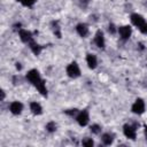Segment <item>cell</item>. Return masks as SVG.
Segmentation results:
<instances>
[{
	"label": "cell",
	"mask_w": 147,
	"mask_h": 147,
	"mask_svg": "<svg viewBox=\"0 0 147 147\" xmlns=\"http://www.w3.org/2000/svg\"><path fill=\"white\" fill-rule=\"evenodd\" d=\"M65 72H67V76L70 77V78H78L80 76V68L78 65L77 62H70L67 68H65Z\"/></svg>",
	"instance_id": "1"
},
{
	"label": "cell",
	"mask_w": 147,
	"mask_h": 147,
	"mask_svg": "<svg viewBox=\"0 0 147 147\" xmlns=\"http://www.w3.org/2000/svg\"><path fill=\"white\" fill-rule=\"evenodd\" d=\"M25 78H26V80H28L31 85H33V86H36V85L42 79L41 76H40V72H39L37 69H30V70L26 72Z\"/></svg>",
	"instance_id": "2"
},
{
	"label": "cell",
	"mask_w": 147,
	"mask_h": 147,
	"mask_svg": "<svg viewBox=\"0 0 147 147\" xmlns=\"http://www.w3.org/2000/svg\"><path fill=\"white\" fill-rule=\"evenodd\" d=\"M145 109H146V105H145V101L141 98L136 99L134 102L131 106V111L136 115H142L145 113Z\"/></svg>",
	"instance_id": "3"
},
{
	"label": "cell",
	"mask_w": 147,
	"mask_h": 147,
	"mask_svg": "<svg viewBox=\"0 0 147 147\" xmlns=\"http://www.w3.org/2000/svg\"><path fill=\"white\" fill-rule=\"evenodd\" d=\"M76 122L80 125V126H86L90 122V114L86 109H83V110H79L75 117Z\"/></svg>",
	"instance_id": "4"
},
{
	"label": "cell",
	"mask_w": 147,
	"mask_h": 147,
	"mask_svg": "<svg viewBox=\"0 0 147 147\" xmlns=\"http://www.w3.org/2000/svg\"><path fill=\"white\" fill-rule=\"evenodd\" d=\"M123 134L130 139V140H134L137 137V130L132 124H124L123 125Z\"/></svg>",
	"instance_id": "5"
},
{
	"label": "cell",
	"mask_w": 147,
	"mask_h": 147,
	"mask_svg": "<svg viewBox=\"0 0 147 147\" xmlns=\"http://www.w3.org/2000/svg\"><path fill=\"white\" fill-rule=\"evenodd\" d=\"M117 33L119 34V38L122 40H129L132 34V28L130 25H122L117 29Z\"/></svg>",
	"instance_id": "6"
},
{
	"label": "cell",
	"mask_w": 147,
	"mask_h": 147,
	"mask_svg": "<svg viewBox=\"0 0 147 147\" xmlns=\"http://www.w3.org/2000/svg\"><path fill=\"white\" fill-rule=\"evenodd\" d=\"M18 37H20V39H21L22 42L28 44V45L33 40V36H32L31 31L25 30V29H21V30H18Z\"/></svg>",
	"instance_id": "7"
},
{
	"label": "cell",
	"mask_w": 147,
	"mask_h": 147,
	"mask_svg": "<svg viewBox=\"0 0 147 147\" xmlns=\"http://www.w3.org/2000/svg\"><path fill=\"white\" fill-rule=\"evenodd\" d=\"M23 109H24V106L20 101H13L9 105V111L13 115H21L22 111H23Z\"/></svg>",
	"instance_id": "8"
},
{
	"label": "cell",
	"mask_w": 147,
	"mask_h": 147,
	"mask_svg": "<svg viewBox=\"0 0 147 147\" xmlns=\"http://www.w3.org/2000/svg\"><path fill=\"white\" fill-rule=\"evenodd\" d=\"M94 44L96 45V47L99 48H105L106 46V39H105V34L101 30H98L94 34Z\"/></svg>",
	"instance_id": "9"
},
{
	"label": "cell",
	"mask_w": 147,
	"mask_h": 147,
	"mask_svg": "<svg viewBox=\"0 0 147 147\" xmlns=\"http://www.w3.org/2000/svg\"><path fill=\"white\" fill-rule=\"evenodd\" d=\"M130 20H131V23L136 26V28H140L142 24H145L146 23V21H145V18H144V16H141L140 14H138V13H133V14H131V16H130Z\"/></svg>",
	"instance_id": "10"
},
{
	"label": "cell",
	"mask_w": 147,
	"mask_h": 147,
	"mask_svg": "<svg viewBox=\"0 0 147 147\" xmlns=\"http://www.w3.org/2000/svg\"><path fill=\"white\" fill-rule=\"evenodd\" d=\"M76 32L78 33L79 37L86 38V37L88 36V32H90L88 25H87L86 23H78V24L76 25Z\"/></svg>",
	"instance_id": "11"
},
{
	"label": "cell",
	"mask_w": 147,
	"mask_h": 147,
	"mask_svg": "<svg viewBox=\"0 0 147 147\" xmlns=\"http://www.w3.org/2000/svg\"><path fill=\"white\" fill-rule=\"evenodd\" d=\"M86 64L90 69H95L98 67V57L95 54L88 53L86 55Z\"/></svg>",
	"instance_id": "12"
},
{
	"label": "cell",
	"mask_w": 147,
	"mask_h": 147,
	"mask_svg": "<svg viewBox=\"0 0 147 147\" xmlns=\"http://www.w3.org/2000/svg\"><path fill=\"white\" fill-rule=\"evenodd\" d=\"M30 110L33 115H41L42 114V107L39 102L37 101H32L30 102Z\"/></svg>",
	"instance_id": "13"
},
{
	"label": "cell",
	"mask_w": 147,
	"mask_h": 147,
	"mask_svg": "<svg viewBox=\"0 0 147 147\" xmlns=\"http://www.w3.org/2000/svg\"><path fill=\"white\" fill-rule=\"evenodd\" d=\"M29 47H30V49H31V52L34 54V55H39L40 53H41V51H42V46L41 45H39L38 42H36L34 40H32L30 44H29Z\"/></svg>",
	"instance_id": "14"
},
{
	"label": "cell",
	"mask_w": 147,
	"mask_h": 147,
	"mask_svg": "<svg viewBox=\"0 0 147 147\" xmlns=\"http://www.w3.org/2000/svg\"><path fill=\"white\" fill-rule=\"evenodd\" d=\"M34 87L37 88V91H38L42 96H47V87H46V83H45L44 79H41Z\"/></svg>",
	"instance_id": "15"
},
{
	"label": "cell",
	"mask_w": 147,
	"mask_h": 147,
	"mask_svg": "<svg viewBox=\"0 0 147 147\" xmlns=\"http://www.w3.org/2000/svg\"><path fill=\"white\" fill-rule=\"evenodd\" d=\"M101 141H102V144L106 145V146L111 145V144L114 142V134H111V133H109V132L103 133V134L101 136Z\"/></svg>",
	"instance_id": "16"
},
{
	"label": "cell",
	"mask_w": 147,
	"mask_h": 147,
	"mask_svg": "<svg viewBox=\"0 0 147 147\" xmlns=\"http://www.w3.org/2000/svg\"><path fill=\"white\" fill-rule=\"evenodd\" d=\"M45 129H46V131H47V132H49V133L55 132V131H56V124H55V122H53V121L48 122V123L46 124Z\"/></svg>",
	"instance_id": "17"
},
{
	"label": "cell",
	"mask_w": 147,
	"mask_h": 147,
	"mask_svg": "<svg viewBox=\"0 0 147 147\" xmlns=\"http://www.w3.org/2000/svg\"><path fill=\"white\" fill-rule=\"evenodd\" d=\"M90 131L93 134H100L101 133V126L99 124H92L91 127H90Z\"/></svg>",
	"instance_id": "18"
},
{
	"label": "cell",
	"mask_w": 147,
	"mask_h": 147,
	"mask_svg": "<svg viewBox=\"0 0 147 147\" xmlns=\"http://www.w3.org/2000/svg\"><path fill=\"white\" fill-rule=\"evenodd\" d=\"M82 145L85 146V147H92V146L94 145V141H93L92 138L86 137V138H84V139L82 140Z\"/></svg>",
	"instance_id": "19"
},
{
	"label": "cell",
	"mask_w": 147,
	"mask_h": 147,
	"mask_svg": "<svg viewBox=\"0 0 147 147\" xmlns=\"http://www.w3.org/2000/svg\"><path fill=\"white\" fill-rule=\"evenodd\" d=\"M52 25H53V32H54V34L57 37V38H61V32H60V26L57 25V22H53L52 23Z\"/></svg>",
	"instance_id": "20"
},
{
	"label": "cell",
	"mask_w": 147,
	"mask_h": 147,
	"mask_svg": "<svg viewBox=\"0 0 147 147\" xmlns=\"http://www.w3.org/2000/svg\"><path fill=\"white\" fill-rule=\"evenodd\" d=\"M17 1H20L24 7H31L36 3L37 0H17Z\"/></svg>",
	"instance_id": "21"
},
{
	"label": "cell",
	"mask_w": 147,
	"mask_h": 147,
	"mask_svg": "<svg viewBox=\"0 0 147 147\" xmlns=\"http://www.w3.org/2000/svg\"><path fill=\"white\" fill-rule=\"evenodd\" d=\"M78 111L79 110H77V109H68V110H65V114L69 115V116H71V117H76V115H77Z\"/></svg>",
	"instance_id": "22"
},
{
	"label": "cell",
	"mask_w": 147,
	"mask_h": 147,
	"mask_svg": "<svg viewBox=\"0 0 147 147\" xmlns=\"http://www.w3.org/2000/svg\"><path fill=\"white\" fill-rule=\"evenodd\" d=\"M117 29H118V28H116L113 23L109 24V26H108V31H109V33H111V34H115V33L117 32Z\"/></svg>",
	"instance_id": "23"
},
{
	"label": "cell",
	"mask_w": 147,
	"mask_h": 147,
	"mask_svg": "<svg viewBox=\"0 0 147 147\" xmlns=\"http://www.w3.org/2000/svg\"><path fill=\"white\" fill-rule=\"evenodd\" d=\"M139 31L142 33V34H147V22L145 24H142L140 28H139Z\"/></svg>",
	"instance_id": "24"
},
{
	"label": "cell",
	"mask_w": 147,
	"mask_h": 147,
	"mask_svg": "<svg viewBox=\"0 0 147 147\" xmlns=\"http://www.w3.org/2000/svg\"><path fill=\"white\" fill-rule=\"evenodd\" d=\"M144 133H145V137H146V139H147V125L144 126Z\"/></svg>",
	"instance_id": "25"
},
{
	"label": "cell",
	"mask_w": 147,
	"mask_h": 147,
	"mask_svg": "<svg viewBox=\"0 0 147 147\" xmlns=\"http://www.w3.org/2000/svg\"><path fill=\"white\" fill-rule=\"evenodd\" d=\"M16 69H17V70H21V69H22L21 63H16Z\"/></svg>",
	"instance_id": "26"
},
{
	"label": "cell",
	"mask_w": 147,
	"mask_h": 147,
	"mask_svg": "<svg viewBox=\"0 0 147 147\" xmlns=\"http://www.w3.org/2000/svg\"><path fill=\"white\" fill-rule=\"evenodd\" d=\"M1 95H2V98H1V100L3 101V100H5V96H6V94H5V91H3V90L1 91Z\"/></svg>",
	"instance_id": "27"
}]
</instances>
